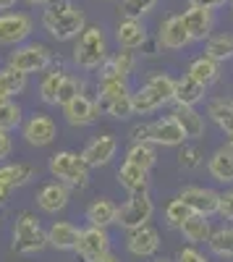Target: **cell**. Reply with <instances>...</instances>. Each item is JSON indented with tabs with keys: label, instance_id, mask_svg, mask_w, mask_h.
I'll list each match as a JSON object with an SVG mask.
<instances>
[{
	"label": "cell",
	"instance_id": "1",
	"mask_svg": "<svg viewBox=\"0 0 233 262\" xmlns=\"http://www.w3.org/2000/svg\"><path fill=\"white\" fill-rule=\"evenodd\" d=\"M42 27L50 37L66 42L87 29V16L71 0H50L45 11H42Z\"/></svg>",
	"mask_w": 233,
	"mask_h": 262
},
{
	"label": "cell",
	"instance_id": "2",
	"mask_svg": "<svg viewBox=\"0 0 233 262\" xmlns=\"http://www.w3.org/2000/svg\"><path fill=\"white\" fill-rule=\"evenodd\" d=\"M13 252L16 254H37L48 247V231L42 228L37 215L21 212L13 226Z\"/></svg>",
	"mask_w": 233,
	"mask_h": 262
},
{
	"label": "cell",
	"instance_id": "3",
	"mask_svg": "<svg viewBox=\"0 0 233 262\" xmlns=\"http://www.w3.org/2000/svg\"><path fill=\"white\" fill-rule=\"evenodd\" d=\"M108 58V42H105V34L100 27H87L79 34V42L74 48V60L87 71H95L105 63Z\"/></svg>",
	"mask_w": 233,
	"mask_h": 262
},
{
	"label": "cell",
	"instance_id": "4",
	"mask_svg": "<svg viewBox=\"0 0 233 262\" xmlns=\"http://www.w3.org/2000/svg\"><path fill=\"white\" fill-rule=\"evenodd\" d=\"M50 173L63 181V184H68V186H87L89 184V165L84 163L81 155H76V152L71 149H63V152H55V155L50 158Z\"/></svg>",
	"mask_w": 233,
	"mask_h": 262
},
{
	"label": "cell",
	"instance_id": "5",
	"mask_svg": "<svg viewBox=\"0 0 233 262\" xmlns=\"http://www.w3.org/2000/svg\"><path fill=\"white\" fill-rule=\"evenodd\" d=\"M152 212H155V205L150 200L147 191H139V194H131V200L118 207V217L115 223L126 231H134V228H142L152 221Z\"/></svg>",
	"mask_w": 233,
	"mask_h": 262
},
{
	"label": "cell",
	"instance_id": "6",
	"mask_svg": "<svg viewBox=\"0 0 233 262\" xmlns=\"http://www.w3.org/2000/svg\"><path fill=\"white\" fill-rule=\"evenodd\" d=\"M50 63H53V53L50 48L45 45H24V48H16L8 58V66L21 74H39V71H45L50 69Z\"/></svg>",
	"mask_w": 233,
	"mask_h": 262
},
{
	"label": "cell",
	"instance_id": "7",
	"mask_svg": "<svg viewBox=\"0 0 233 262\" xmlns=\"http://www.w3.org/2000/svg\"><path fill=\"white\" fill-rule=\"evenodd\" d=\"M110 249V236L102 226H89L84 228L81 236H79V244H76V254L81 257V262H95L100 259L102 254H108Z\"/></svg>",
	"mask_w": 233,
	"mask_h": 262
},
{
	"label": "cell",
	"instance_id": "8",
	"mask_svg": "<svg viewBox=\"0 0 233 262\" xmlns=\"http://www.w3.org/2000/svg\"><path fill=\"white\" fill-rule=\"evenodd\" d=\"M32 29L34 21L27 13H13V11L0 13V45H18L32 34Z\"/></svg>",
	"mask_w": 233,
	"mask_h": 262
},
{
	"label": "cell",
	"instance_id": "9",
	"mask_svg": "<svg viewBox=\"0 0 233 262\" xmlns=\"http://www.w3.org/2000/svg\"><path fill=\"white\" fill-rule=\"evenodd\" d=\"M183 24H186V32L192 37V42H199V39H209L213 34V27H215V16L209 8H202V6H194L189 3V8L183 11Z\"/></svg>",
	"mask_w": 233,
	"mask_h": 262
},
{
	"label": "cell",
	"instance_id": "10",
	"mask_svg": "<svg viewBox=\"0 0 233 262\" xmlns=\"http://www.w3.org/2000/svg\"><path fill=\"white\" fill-rule=\"evenodd\" d=\"M115 149H118V142L113 134H102V137H95L87 147H84L81 158L89 168H100V165H108L113 158H115Z\"/></svg>",
	"mask_w": 233,
	"mask_h": 262
},
{
	"label": "cell",
	"instance_id": "11",
	"mask_svg": "<svg viewBox=\"0 0 233 262\" xmlns=\"http://www.w3.org/2000/svg\"><path fill=\"white\" fill-rule=\"evenodd\" d=\"M181 200L192 207L194 212L199 215H215L218 207H220V194L213 191V189H204V186H189L181 191Z\"/></svg>",
	"mask_w": 233,
	"mask_h": 262
},
{
	"label": "cell",
	"instance_id": "12",
	"mask_svg": "<svg viewBox=\"0 0 233 262\" xmlns=\"http://www.w3.org/2000/svg\"><path fill=\"white\" fill-rule=\"evenodd\" d=\"M58 137V126H55V121L53 118H48V116H32L29 121H27V126H24V139H27V144H32V147H45V144H50L53 139Z\"/></svg>",
	"mask_w": 233,
	"mask_h": 262
},
{
	"label": "cell",
	"instance_id": "13",
	"mask_svg": "<svg viewBox=\"0 0 233 262\" xmlns=\"http://www.w3.org/2000/svg\"><path fill=\"white\" fill-rule=\"evenodd\" d=\"M157 39H160V45L168 48V50H181V48H186L189 42H192V37H189L186 24H183L181 16H168L160 24Z\"/></svg>",
	"mask_w": 233,
	"mask_h": 262
},
{
	"label": "cell",
	"instance_id": "14",
	"mask_svg": "<svg viewBox=\"0 0 233 262\" xmlns=\"http://www.w3.org/2000/svg\"><path fill=\"white\" fill-rule=\"evenodd\" d=\"M97 113H100L97 102H92L84 95H76L71 102L63 105V116H66V121L71 126H89V123L97 121Z\"/></svg>",
	"mask_w": 233,
	"mask_h": 262
},
{
	"label": "cell",
	"instance_id": "15",
	"mask_svg": "<svg viewBox=\"0 0 233 262\" xmlns=\"http://www.w3.org/2000/svg\"><path fill=\"white\" fill-rule=\"evenodd\" d=\"M126 247H129V252L136 254V257H152L160 249V233L150 226L134 228L126 236Z\"/></svg>",
	"mask_w": 233,
	"mask_h": 262
},
{
	"label": "cell",
	"instance_id": "16",
	"mask_svg": "<svg viewBox=\"0 0 233 262\" xmlns=\"http://www.w3.org/2000/svg\"><path fill=\"white\" fill-rule=\"evenodd\" d=\"M68 200H71L68 184H63V181L45 184L39 189V194H37V205H39V210H45V212H60L63 207L68 205Z\"/></svg>",
	"mask_w": 233,
	"mask_h": 262
},
{
	"label": "cell",
	"instance_id": "17",
	"mask_svg": "<svg viewBox=\"0 0 233 262\" xmlns=\"http://www.w3.org/2000/svg\"><path fill=\"white\" fill-rule=\"evenodd\" d=\"M186 139V131L181 128V123L176 121V116H168L152 123V144H162V147H178Z\"/></svg>",
	"mask_w": 233,
	"mask_h": 262
},
{
	"label": "cell",
	"instance_id": "18",
	"mask_svg": "<svg viewBox=\"0 0 233 262\" xmlns=\"http://www.w3.org/2000/svg\"><path fill=\"white\" fill-rule=\"evenodd\" d=\"M115 39L126 50H139L147 42V29L142 24V18H123L115 29Z\"/></svg>",
	"mask_w": 233,
	"mask_h": 262
},
{
	"label": "cell",
	"instance_id": "19",
	"mask_svg": "<svg viewBox=\"0 0 233 262\" xmlns=\"http://www.w3.org/2000/svg\"><path fill=\"white\" fill-rule=\"evenodd\" d=\"M79 236L81 231L74 226V223H66V221H55L48 231V244L60 249V252H74L76 244H79Z\"/></svg>",
	"mask_w": 233,
	"mask_h": 262
},
{
	"label": "cell",
	"instance_id": "20",
	"mask_svg": "<svg viewBox=\"0 0 233 262\" xmlns=\"http://www.w3.org/2000/svg\"><path fill=\"white\" fill-rule=\"evenodd\" d=\"M131 71H134V53L123 48L121 53L105 58V63L100 66V81L102 79H126Z\"/></svg>",
	"mask_w": 233,
	"mask_h": 262
},
{
	"label": "cell",
	"instance_id": "21",
	"mask_svg": "<svg viewBox=\"0 0 233 262\" xmlns=\"http://www.w3.org/2000/svg\"><path fill=\"white\" fill-rule=\"evenodd\" d=\"M131 102H134V113L136 116H147V113H155V111H160V107L168 102L155 86L147 81L144 86H139L136 92H131Z\"/></svg>",
	"mask_w": 233,
	"mask_h": 262
},
{
	"label": "cell",
	"instance_id": "22",
	"mask_svg": "<svg viewBox=\"0 0 233 262\" xmlns=\"http://www.w3.org/2000/svg\"><path fill=\"white\" fill-rule=\"evenodd\" d=\"M207 168H209V176H213L215 181L230 184L233 181V147L230 144L228 147H220L215 155L209 158Z\"/></svg>",
	"mask_w": 233,
	"mask_h": 262
},
{
	"label": "cell",
	"instance_id": "23",
	"mask_svg": "<svg viewBox=\"0 0 233 262\" xmlns=\"http://www.w3.org/2000/svg\"><path fill=\"white\" fill-rule=\"evenodd\" d=\"M147 173L134 163H123L121 170H118V184L129 191V194H139V191H147V186H150V179H147Z\"/></svg>",
	"mask_w": 233,
	"mask_h": 262
},
{
	"label": "cell",
	"instance_id": "24",
	"mask_svg": "<svg viewBox=\"0 0 233 262\" xmlns=\"http://www.w3.org/2000/svg\"><path fill=\"white\" fill-rule=\"evenodd\" d=\"M204 90L207 86L199 84L194 76H181L176 79V92H173V102L176 105H197L202 97H204Z\"/></svg>",
	"mask_w": 233,
	"mask_h": 262
},
{
	"label": "cell",
	"instance_id": "25",
	"mask_svg": "<svg viewBox=\"0 0 233 262\" xmlns=\"http://www.w3.org/2000/svg\"><path fill=\"white\" fill-rule=\"evenodd\" d=\"M176 121L186 131V139H199L204 134V118L194 111V105H176Z\"/></svg>",
	"mask_w": 233,
	"mask_h": 262
},
{
	"label": "cell",
	"instance_id": "26",
	"mask_svg": "<svg viewBox=\"0 0 233 262\" xmlns=\"http://www.w3.org/2000/svg\"><path fill=\"white\" fill-rule=\"evenodd\" d=\"M178 231L183 233V238H186L189 244H202V242H207V238H209V233H213V231H209L207 215H199V212H194L192 217H186Z\"/></svg>",
	"mask_w": 233,
	"mask_h": 262
},
{
	"label": "cell",
	"instance_id": "27",
	"mask_svg": "<svg viewBox=\"0 0 233 262\" xmlns=\"http://www.w3.org/2000/svg\"><path fill=\"white\" fill-rule=\"evenodd\" d=\"M34 179V168L27 163H13V165H3L0 168V186L8 189H18Z\"/></svg>",
	"mask_w": 233,
	"mask_h": 262
},
{
	"label": "cell",
	"instance_id": "28",
	"mask_svg": "<svg viewBox=\"0 0 233 262\" xmlns=\"http://www.w3.org/2000/svg\"><path fill=\"white\" fill-rule=\"evenodd\" d=\"M186 74H189V76H194L199 84L209 86V84H215V81H218V76H220V66H218V60H213L209 55H202V58L192 60V66H189V71H186Z\"/></svg>",
	"mask_w": 233,
	"mask_h": 262
},
{
	"label": "cell",
	"instance_id": "29",
	"mask_svg": "<svg viewBox=\"0 0 233 262\" xmlns=\"http://www.w3.org/2000/svg\"><path fill=\"white\" fill-rule=\"evenodd\" d=\"M118 217V207L110 202V200H95L89 207H87V221L92 226H102L108 228L110 223H115Z\"/></svg>",
	"mask_w": 233,
	"mask_h": 262
},
{
	"label": "cell",
	"instance_id": "30",
	"mask_svg": "<svg viewBox=\"0 0 233 262\" xmlns=\"http://www.w3.org/2000/svg\"><path fill=\"white\" fill-rule=\"evenodd\" d=\"M97 107L102 113H108L110 118H129L134 116V102H131V95H123V97H110V100H97Z\"/></svg>",
	"mask_w": 233,
	"mask_h": 262
},
{
	"label": "cell",
	"instance_id": "31",
	"mask_svg": "<svg viewBox=\"0 0 233 262\" xmlns=\"http://www.w3.org/2000/svg\"><path fill=\"white\" fill-rule=\"evenodd\" d=\"M207 113L225 131V134L233 131V100H213L209 107H207Z\"/></svg>",
	"mask_w": 233,
	"mask_h": 262
},
{
	"label": "cell",
	"instance_id": "32",
	"mask_svg": "<svg viewBox=\"0 0 233 262\" xmlns=\"http://www.w3.org/2000/svg\"><path fill=\"white\" fill-rule=\"evenodd\" d=\"M204 55H209V58L218 60V63L233 58V34L209 37V39H207V50H204Z\"/></svg>",
	"mask_w": 233,
	"mask_h": 262
},
{
	"label": "cell",
	"instance_id": "33",
	"mask_svg": "<svg viewBox=\"0 0 233 262\" xmlns=\"http://www.w3.org/2000/svg\"><path fill=\"white\" fill-rule=\"evenodd\" d=\"M126 163H134V165H139L144 170H150L155 165V149H152V144L150 142H134L131 149L126 152Z\"/></svg>",
	"mask_w": 233,
	"mask_h": 262
},
{
	"label": "cell",
	"instance_id": "34",
	"mask_svg": "<svg viewBox=\"0 0 233 262\" xmlns=\"http://www.w3.org/2000/svg\"><path fill=\"white\" fill-rule=\"evenodd\" d=\"M0 90H3L8 97L21 95L27 90V74H21V71L11 69V66H6V69L0 71Z\"/></svg>",
	"mask_w": 233,
	"mask_h": 262
},
{
	"label": "cell",
	"instance_id": "35",
	"mask_svg": "<svg viewBox=\"0 0 233 262\" xmlns=\"http://www.w3.org/2000/svg\"><path fill=\"white\" fill-rule=\"evenodd\" d=\"M68 74L60 69H53L45 79H42V84H39V95H42V100H45L48 105H55V100H58V90H60V84H63V79H66Z\"/></svg>",
	"mask_w": 233,
	"mask_h": 262
},
{
	"label": "cell",
	"instance_id": "36",
	"mask_svg": "<svg viewBox=\"0 0 233 262\" xmlns=\"http://www.w3.org/2000/svg\"><path fill=\"white\" fill-rule=\"evenodd\" d=\"M209 249L218 257H233V228H218L207 238Z\"/></svg>",
	"mask_w": 233,
	"mask_h": 262
},
{
	"label": "cell",
	"instance_id": "37",
	"mask_svg": "<svg viewBox=\"0 0 233 262\" xmlns=\"http://www.w3.org/2000/svg\"><path fill=\"white\" fill-rule=\"evenodd\" d=\"M192 215H194V210L189 207L181 196L165 207V221H168V226H173V228H181V223L186 221V217H192Z\"/></svg>",
	"mask_w": 233,
	"mask_h": 262
},
{
	"label": "cell",
	"instance_id": "38",
	"mask_svg": "<svg viewBox=\"0 0 233 262\" xmlns=\"http://www.w3.org/2000/svg\"><path fill=\"white\" fill-rule=\"evenodd\" d=\"M157 0H121V13L123 18H142L150 11H155Z\"/></svg>",
	"mask_w": 233,
	"mask_h": 262
},
{
	"label": "cell",
	"instance_id": "39",
	"mask_svg": "<svg viewBox=\"0 0 233 262\" xmlns=\"http://www.w3.org/2000/svg\"><path fill=\"white\" fill-rule=\"evenodd\" d=\"M21 123V107L11 100L0 102V128L3 131H13Z\"/></svg>",
	"mask_w": 233,
	"mask_h": 262
},
{
	"label": "cell",
	"instance_id": "40",
	"mask_svg": "<svg viewBox=\"0 0 233 262\" xmlns=\"http://www.w3.org/2000/svg\"><path fill=\"white\" fill-rule=\"evenodd\" d=\"M123 95H131L126 79H102V81H100V100L123 97Z\"/></svg>",
	"mask_w": 233,
	"mask_h": 262
},
{
	"label": "cell",
	"instance_id": "41",
	"mask_svg": "<svg viewBox=\"0 0 233 262\" xmlns=\"http://www.w3.org/2000/svg\"><path fill=\"white\" fill-rule=\"evenodd\" d=\"M76 95H81V81L79 79H74V76H66L63 79V84H60V90H58V100H55V105H66V102H71Z\"/></svg>",
	"mask_w": 233,
	"mask_h": 262
},
{
	"label": "cell",
	"instance_id": "42",
	"mask_svg": "<svg viewBox=\"0 0 233 262\" xmlns=\"http://www.w3.org/2000/svg\"><path fill=\"white\" fill-rule=\"evenodd\" d=\"M150 84L155 86V90L168 100V102H173V92H176V79L171 76H165V74H152L150 76Z\"/></svg>",
	"mask_w": 233,
	"mask_h": 262
},
{
	"label": "cell",
	"instance_id": "43",
	"mask_svg": "<svg viewBox=\"0 0 233 262\" xmlns=\"http://www.w3.org/2000/svg\"><path fill=\"white\" fill-rule=\"evenodd\" d=\"M178 163H181L183 170H194V168H199L204 160H202V152H199L197 147H183L181 155H178Z\"/></svg>",
	"mask_w": 233,
	"mask_h": 262
},
{
	"label": "cell",
	"instance_id": "44",
	"mask_svg": "<svg viewBox=\"0 0 233 262\" xmlns=\"http://www.w3.org/2000/svg\"><path fill=\"white\" fill-rule=\"evenodd\" d=\"M131 142H150L152 144V123H139L131 128Z\"/></svg>",
	"mask_w": 233,
	"mask_h": 262
},
{
	"label": "cell",
	"instance_id": "45",
	"mask_svg": "<svg viewBox=\"0 0 233 262\" xmlns=\"http://www.w3.org/2000/svg\"><path fill=\"white\" fill-rule=\"evenodd\" d=\"M218 212L225 217V221H233V191L220 194V207H218Z\"/></svg>",
	"mask_w": 233,
	"mask_h": 262
},
{
	"label": "cell",
	"instance_id": "46",
	"mask_svg": "<svg viewBox=\"0 0 233 262\" xmlns=\"http://www.w3.org/2000/svg\"><path fill=\"white\" fill-rule=\"evenodd\" d=\"M176 262H207V259H204V254H199L194 247H186V249L178 252V259H176Z\"/></svg>",
	"mask_w": 233,
	"mask_h": 262
},
{
	"label": "cell",
	"instance_id": "47",
	"mask_svg": "<svg viewBox=\"0 0 233 262\" xmlns=\"http://www.w3.org/2000/svg\"><path fill=\"white\" fill-rule=\"evenodd\" d=\"M11 155V137H8V131L0 128V160H6Z\"/></svg>",
	"mask_w": 233,
	"mask_h": 262
},
{
	"label": "cell",
	"instance_id": "48",
	"mask_svg": "<svg viewBox=\"0 0 233 262\" xmlns=\"http://www.w3.org/2000/svg\"><path fill=\"white\" fill-rule=\"evenodd\" d=\"M189 3H194V6H202V8H209V11H215V8L225 6L228 0H189Z\"/></svg>",
	"mask_w": 233,
	"mask_h": 262
},
{
	"label": "cell",
	"instance_id": "49",
	"mask_svg": "<svg viewBox=\"0 0 233 262\" xmlns=\"http://www.w3.org/2000/svg\"><path fill=\"white\" fill-rule=\"evenodd\" d=\"M11 191H13V189H8V186H0V207H3V205L11 200Z\"/></svg>",
	"mask_w": 233,
	"mask_h": 262
},
{
	"label": "cell",
	"instance_id": "50",
	"mask_svg": "<svg viewBox=\"0 0 233 262\" xmlns=\"http://www.w3.org/2000/svg\"><path fill=\"white\" fill-rule=\"evenodd\" d=\"M16 3H18V0H0V11H11Z\"/></svg>",
	"mask_w": 233,
	"mask_h": 262
},
{
	"label": "cell",
	"instance_id": "51",
	"mask_svg": "<svg viewBox=\"0 0 233 262\" xmlns=\"http://www.w3.org/2000/svg\"><path fill=\"white\" fill-rule=\"evenodd\" d=\"M95 262H118V257H113V254L108 252V254H102V257H100V259H95Z\"/></svg>",
	"mask_w": 233,
	"mask_h": 262
},
{
	"label": "cell",
	"instance_id": "52",
	"mask_svg": "<svg viewBox=\"0 0 233 262\" xmlns=\"http://www.w3.org/2000/svg\"><path fill=\"white\" fill-rule=\"evenodd\" d=\"M24 3H27V6H48L50 0H24Z\"/></svg>",
	"mask_w": 233,
	"mask_h": 262
},
{
	"label": "cell",
	"instance_id": "53",
	"mask_svg": "<svg viewBox=\"0 0 233 262\" xmlns=\"http://www.w3.org/2000/svg\"><path fill=\"white\" fill-rule=\"evenodd\" d=\"M6 100H11V97H8V95H6L3 90H0V102H6Z\"/></svg>",
	"mask_w": 233,
	"mask_h": 262
},
{
	"label": "cell",
	"instance_id": "54",
	"mask_svg": "<svg viewBox=\"0 0 233 262\" xmlns=\"http://www.w3.org/2000/svg\"><path fill=\"white\" fill-rule=\"evenodd\" d=\"M228 144L233 147V131H230V134H228Z\"/></svg>",
	"mask_w": 233,
	"mask_h": 262
},
{
	"label": "cell",
	"instance_id": "55",
	"mask_svg": "<svg viewBox=\"0 0 233 262\" xmlns=\"http://www.w3.org/2000/svg\"><path fill=\"white\" fill-rule=\"evenodd\" d=\"M228 3H230V13H233V0H228Z\"/></svg>",
	"mask_w": 233,
	"mask_h": 262
},
{
	"label": "cell",
	"instance_id": "56",
	"mask_svg": "<svg viewBox=\"0 0 233 262\" xmlns=\"http://www.w3.org/2000/svg\"><path fill=\"white\" fill-rule=\"evenodd\" d=\"M155 262H168V259H155Z\"/></svg>",
	"mask_w": 233,
	"mask_h": 262
},
{
	"label": "cell",
	"instance_id": "57",
	"mask_svg": "<svg viewBox=\"0 0 233 262\" xmlns=\"http://www.w3.org/2000/svg\"><path fill=\"white\" fill-rule=\"evenodd\" d=\"M105 3H110V0H105Z\"/></svg>",
	"mask_w": 233,
	"mask_h": 262
}]
</instances>
